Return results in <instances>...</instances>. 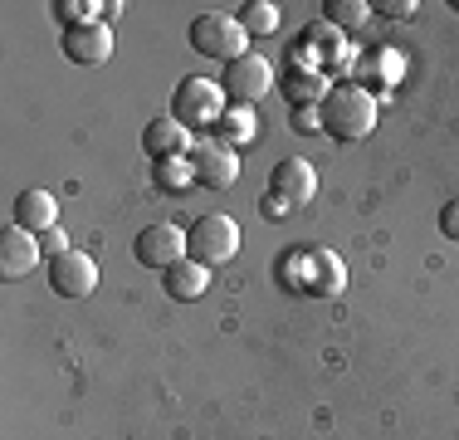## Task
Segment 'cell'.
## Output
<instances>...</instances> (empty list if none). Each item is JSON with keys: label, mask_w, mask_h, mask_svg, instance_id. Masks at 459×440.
Here are the masks:
<instances>
[{"label": "cell", "mask_w": 459, "mask_h": 440, "mask_svg": "<svg viewBox=\"0 0 459 440\" xmlns=\"http://www.w3.org/2000/svg\"><path fill=\"white\" fill-rule=\"evenodd\" d=\"M323 132L337 142H362L371 128H377V98L357 84H333L323 98Z\"/></svg>", "instance_id": "6da1fadb"}, {"label": "cell", "mask_w": 459, "mask_h": 440, "mask_svg": "<svg viewBox=\"0 0 459 440\" xmlns=\"http://www.w3.org/2000/svg\"><path fill=\"white\" fill-rule=\"evenodd\" d=\"M283 279H289V289H303L313 299H333L347 289V264L333 250H293L283 260Z\"/></svg>", "instance_id": "7a4b0ae2"}, {"label": "cell", "mask_w": 459, "mask_h": 440, "mask_svg": "<svg viewBox=\"0 0 459 440\" xmlns=\"http://www.w3.org/2000/svg\"><path fill=\"white\" fill-rule=\"evenodd\" d=\"M186 40H191V49L201 54V59H215V64H235V59H245V54H249L245 25H239L235 15H221V10L195 15L191 30H186Z\"/></svg>", "instance_id": "3957f363"}, {"label": "cell", "mask_w": 459, "mask_h": 440, "mask_svg": "<svg viewBox=\"0 0 459 440\" xmlns=\"http://www.w3.org/2000/svg\"><path fill=\"white\" fill-rule=\"evenodd\" d=\"M230 98L215 79H181L177 93H171V118L186 128V132H201V128H215L225 118Z\"/></svg>", "instance_id": "277c9868"}, {"label": "cell", "mask_w": 459, "mask_h": 440, "mask_svg": "<svg viewBox=\"0 0 459 440\" xmlns=\"http://www.w3.org/2000/svg\"><path fill=\"white\" fill-rule=\"evenodd\" d=\"M235 250H239V225H235V216H221V211H211V216H195L191 225H186V260H195V264H225V260H235Z\"/></svg>", "instance_id": "5b68a950"}, {"label": "cell", "mask_w": 459, "mask_h": 440, "mask_svg": "<svg viewBox=\"0 0 459 440\" xmlns=\"http://www.w3.org/2000/svg\"><path fill=\"white\" fill-rule=\"evenodd\" d=\"M225 98H230V108H255V103H264V93H274V69H269V59L264 54H245V59H235V64H225Z\"/></svg>", "instance_id": "8992f818"}, {"label": "cell", "mask_w": 459, "mask_h": 440, "mask_svg": "<svg viewBox=\"0 0 459 440\" xmlns=\"http://www.w3.org/2000/svg\"><path fill=\"white\" fill-rule=\"evenodd\" d=\"M191 172H195V186H205V191H225V186L239 181V152L225 147L221 137H201L191 147Z\"/></svg>", "instance_id": "52a82bcc"}, {"label": "cell", "mask_w": 459, "mask_h": 440, "mask_svg": "<svg viewBox=\"0 0 459 440\" xmlns=\"http://www.w3.org/2000/svg\"><path fill=\"white\" fill-rule=\"evenodd\" d=\"M45 274H49V289L59 294V299H89L93 284H98V264H93V255H83V250L54 255L45 264Z\"/></svg>", "instance_id": "ba28073f"}, {"label": "cell", "mask_w": 459, "mask_h": 440, "mask_svg": "<svg viewBox=\"0 0 459 440\" xmlns=\"http://www.w3.org/2000/svg\"><path fill=\"white\" fill-rule=\"evenodd\" d=\"M133 255H137V264H147V269H171L177 260H186V230L157 220V225H147L137 235Z\"/></svg>", "instance_id": "9c48e42d"}, {"label": "cell", "mask_w": 459, "mask_h": 440, "mask_svg": "<svg viewBox=\"0 0 459 440\" xmlns=\"http://www.w3.org/2000/svg\"><path fill=\"white\" fill-rule=\"evenodd\" d=\"M269 196H279V201L293 206H308L313 196H318V172H313V162L303 157H283L274 172H269Z\"/></svg>", "instance_id": "30bf717a"}, {"label": "cell", "mask_w": 459, "mask_h": 440, "mask_svg": "<svg viewBox=\"0 0 459 440\" xmlns=\"http://www.w3.org/2000/svg\"><path fill=\"white\" fill-rule=\"evenodd\" d=\"M401 79H406V59H401L396 49H362L357 54V88H367L371 98H377V88H396Z\"/></svg>", "instance_id": "8fae6325"}, {"label": "cell", "mask_w": 459, "mask_h": 440, "mask_svg": "<svg viewBox=\"0 0 459 440\" xmlns=\"http://www.w3.org/2000/svg\"><path fill=\"white\" fill-rule=\"evenodd\" d=\"M64 54H69L74 64H108V54H113V30L108 25H69L64 30Z\"/></svg>", "instance_id": "7c38bea8"}, {"label": "cell", "mask_w": 459, "mask_h": 440, "mask_svg": "<svg viewBox=\"0 0 459 440\" xmlns=\"http://www.w3.org/2000/svg\"><path fill=\"white\" fill-rule=\"evenodd\" d=\"M39 235H30V230H20V225H5L0 230V269L10 274V279H20V274H30L39 264Z\"/></svg>", "instance_id": "4fadbf2b"}, {"label": "cell", "mask_w": 459, "mask_h": 440, "mask_svg": "<svg viewBox=\"0 0 459 440\" xmlns=\"http://www.w3.org/2000/svg\"><path fill=\"white\" fill-rule=\"evenodd\" d=\"M10 225L30 230V235H45V230H54V220H59V206H54L49 191H39V186H30V191L15 196V206H10Z\"/></svg>", "instance_id": "5bb4252c"}, {"label": "cell", "mask_w": 459, "mask_h": 440, "mask_svg": "<svg viewBox=\"0 0 459 440\" xmlns=\"http://www.w3.org/2000/svg\"><path fill=\"white\" fill-rule=\"evenodd\" d=\"M142 147H147V157L152 162H161V157H186V147H195L191 142V132H186L177 118H157V123H147V132H142Z\"/></svg>", "instance_id": "9a60e30c"}, {"label": "cell", "mask_w": 459, "mask_h": 440, "mask_svg": "<svg viewBox=\"0 0 459 440\" xmlns=\"http://www.w3.org/2000/svg\"><path fill=\"white\" fill-rule=\"evenodd\" d=\"M327 88H333V79H327L323 69H289L279 84V93L289 98L293 108H323Z\"/></svg>", "instance_id": "2e32d148"}, {"label": "cell", "mask_w": 459, "mask_h": 440, "mask_svg": "<svg viewBox=\"0 0 459 440\" xmlns=\"http://www.w3.org/2000/svg\"><path fill=\"white\" fill-rule=\"evenodd\" d=\"M299 44L318 59V69L327 74V69H337V64H347V44H342V30H333L327 20H318V25H308L299 35Z\"/></svg>", "instance_id": "e0dca14e"}, {"label": "cell", "mask_w": 459, "mask_h": 440, "mask_svg": "<svg viewBox=\"0 0 459 440\" xmlns=\"http://www.w3.org/2000/svg\"><path fill=\"white\" fill-rule=\"evenodd\" d=\"M161 284H167V294L177 304H191V299H201V294H205L211 269H205V264H195V260H177L171 269H161Z\"/></svg>", "instance_id": "ac0fdd59"}, {"label": "cell", "mask_w": 459, "mask_h": 440, "mask_svg": "<svg viewBox=\"0 0 459 440\" xmlns=\"http://www.w3.org/2000/svg\"><path fill=\"white\" fill-rule=\"evenodd\" d=\"M255 108H225V118L215 123V137L225 142V147H245V142H255Z\"/></svg>", "instance_id": "d6986e66"}, {"label": "cell", "mask_w": 459, "mask_h": 440, "mask_svg": "<svg viewBox=\"0 0 459 440\" xmlns=\"http://www.w3.org/2000/svg\"><path fill=\"white\" fill-rule=\"evenodd\" d=\"M152 181H157V191L177 196L186 186H195V172H191V157H161L152 162Z\"/></svg>", "instance_id": "ffe728a7"}, {"label": "cell", "mask_w": 459, "mask_h": 440, "mask_svg": "<svg viewBox=\"0 0 459 440\" xmlns=\"http://www.w3.org/2000/svg\"><path fill=\"white\" fill-rule=\"evenodd\" d=\"M239 25H245V35H274L279 30V5L274 0H249V5H239Z\"/></svg>", "instance_id": "44dd1931"}, {"label": "cell", "mask_w": 459, "mask_h": 440, "mask_svg": "<svg viewBox=\"0 0 459 440\" xmlns=\"http://www.w3.org/2000/svg\"><path fill=\"white\" fill-rule=\"evenodd\" d=\"M367 15H371L367 0H323V20L333 30H357V25H367Z\"/></svg>", "instance_id": "7402d4cb"}, {"label": "cell", "mask_w": 459, "mask_h": 440, "mask_svg": "<svg viewBox=\"0 0 459 440\" xmlns=\"http://www.w3.org/2000/svg\"><path fill=\"white\" fill-rule=\"evenodd\" d=\"M289 128L293 132H323V113H318V108H293Z\"/></svg>", "instance_id": "603a6c76"}, {"label": "cell", "mask_w": 459, "mask_h": 440, "mask_svg": "<svg viewBox=\"0 0 459 440\" xmlns=\"http://www.w3.org/2000/svg\"><path fill=\"white\" fill-rule=\"evenodd\" d=\"M39 250H45V260H54V255H64V250H69V240L59 235V225H54V230H45V235H39Z\"/></svg>", "instance_id": "cb8c5ba5"}, {"label": "cell", "mask_w": 459, "mask_h": 440, "mask_svg": "<svg viewBox=\"0 0 459 440\" xmlns=\"http://www.w3.org/2000/svg\"><path fill=\"white\" fill-rule=\"evenodd\" d=\"M440 235H445V240H459V201H450V206L440 211Z\"/></svg>", "instance_id": "d4e9b609"}, {"label": "cell", "mask_w": 459, "mask_h": 440, "mask_svg": "<svg viewBox=\"0 0 459 440\" xmlns=\"http://www.w3.org/2000/svg\"><path fill=\"white\" fill-rule=\"evenodd\" d=\"M411 10H415L411 0H386V5H381V15H391V20H406Z\"/></svg>", "instance_id": "484cf974"}, {"label": "cell", "mask_w": 459, "mask_h": 440, "mask_svg": "<svg viewBox=\"0 0 459 440\" xmlns=\"http://www.w3.org/2000/svg\"><path fill=\"white\" fill-rule=\"evenodd\" d=\"M259 211H269V216H274V220H283V216H289V201H279V196H269V201L259 206Z\"/></svg>", "instance_id": "4316f807"}, {"label": "cell", "mask_w": 459, "mask_h": 440, "mask_svg": "<svg viewBox=\"0 0 459 440\" xmlns=\"http://www.w3.org/2000/svg\"><path fill=\"white\" fill-rule=\"evenodd\" d=\"M117 15H123V0H108V5H103V15H98V25H113Z\"/></svg>", "instance_id": "83f0119b"}]
</instances>
